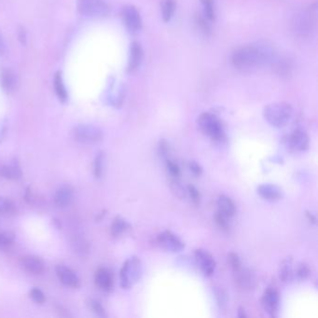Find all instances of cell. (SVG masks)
<instances>
[{"instance_id":"cell-27","label":"cell","mask_w":318,"mask_h":318,"mask_svg":"<svg viewBox=\"0 0 318 318\" xmlns=\"http://www.w3.org/2000/svg\"><path fill=\"white\" fill-rule=\"evenodd\" d=\"M15 240V235L11 232L0 233V249H6L12 245Z\"/></svg>"},{"instance_id":"cell-7","label":"cell","mask_w":318,"mask_h":318,"mask_svg":"<svg viewBox=\"0 0 318 318\" xmlns=\"http://www.w3.org/2000/svg\"><path fill=\"white\" fill-rule=\"evenodd\" d=\"M74 137L76 140L85 144L99 142L103 138V132L100 128L92 124H80L75 127Z\"/></svg>"},{"instance_id":"cell-24","label":"cell","mask_w":318,"mask_h":318,"mask_svg":"<svg viewBox=\"0 0 318 318\" xmlns=\"http://www.w3.org/2000/svg\"><path fill=\"white\" fill-rule=\"evenodd\" d=\"M130 228L129 224L127 223L125 219L120 217H117L114 219L112 225H111V235L114 237H119L123 235L126 231Z\"/></svg>"},{"instance_id":"cell-39","label":"cell","mask_w":318,"mask_h":318,"mask_svg":"<svg viewBox=\"0 0 318 318\" xmlns=\"http://www.w3.org/2000/svg\"><path fill=\"white\" fill-rule=\"evenodd\" d=\"M189 167H190L191 171L193 172L195 176H201V173H202V169H201V165L198 162L192 160L189 163Z\"/></svg>"},{"instance_id":"cell-26","label":"cell","mask_w":318,"mask_h":318,"mask_svg":"<svg viewBox=\"0 0 318 318\" xmlns=\"http://www.w3.org/2000/svg\"><path fill=\"white\" fill-rule=\"evenodd\" d=\"M176 8L175 0H164L162 4V18L165 22L171 20Z\"/></svg>"},{"instance_id":"cell-31","label":"cell","mask_w":318,"mask_h":318,"mask_svg":"<svg viewBox=\"0 0 318 318\" xmlns=\"http://www.w3.org/2000/svg\"><path fill=\"white\" fill-rule=\"evenodd\" d=\"M295 276H297V277L301 280L307 279L310 276V269L308 267V265L305 263H301L297 268Z\"/></svg>"},{"instance_id":"cell-16","label":"cell","mask_w":318,"mask_h":318,"mask_svg":"<svg viewBox=\"0 0 318 318\" xmlns=\"http://www.w3.org/2000/svg\"><path fill=\"white\" fill-rule=\"evenodd\" d=\"M94 281L96 285L104 291L111 290L113 286V277L108 269L97 270L94 276Z\"/></svg>"},{"instance_id":"cell-36","label":"cell","mask_w":318,"mask_h":318,"mask_svg":"<svg viewBox=\"0 0 318 318\" xmlns=\"http://www.w3.org/2000/svg\"><path fill=\"white\" fill-rule=\"evenodd\" d=\"M215 295H216V299H217L218 305L221 308L226 306L227 302H228V296H227L226 292L223 289L218 288V289H215Z\"/></svg>"},{"instance_id":"cell-8","label":"cell","mask_w":318,"mask_h":318,"mask_svg":"<svg viewBox=\"0 0 318 318\" xmlns=\"http://www.w3.org/2000/svg\"><path fill=\"white\" fill-rule=\"evenodd\" d=\"M157 243L162 249L173 253L182 251L185 247L183 241L170 231H164L160 233L157 236Z\"/></svg>"},{"instance_id":"cell-10","label":"cell","mask_w":318,"mask_h":318,"mask_svg":"<svg viewBox=\"0 0 318 318\" xmlns=\"http://www.w3.org/2000/svg\"><path fill=\"white\" fill-rule=\"evenodd\" d=\"M195 260L205 277L213 276L216 269V261L210 253L204 249H197L195 250Z\"/></svg>"},{"instance_id":"cell-6","label":"cell","mask_w":318,"mask_h":318,"mask_svg":"<svg viewBox=\"0 0 318 318\" xmlns=\"http://www.w3.org/2000/svg\"><path fill=\"white\" fill-rule=\"evenodd\" d=\"M77 7L80 13L86 16L104 17L109 15V6L104 0H78Z\"/></svg>"},{"instance_id":"cell-41","label":"cell","mask_w":318,"mask_h":318,"mask_svg":"<svg viewBox=\"0 0 318 318\" xmlns=\"http://www.w3.org/2000/svg\"><path fill=\"white\" fill-rule=\"evenodd\" d=\"M238 317L239 318H245L246 317V315H245V313H244V310H243V308H240L239 311H238Z\"/></svg>"},{"instance_id":"cell-42","label":"cell","mask_w":318,"mask_h":318,"mask_svg":"<svg viewBox=\"0 0 318 318\" xmlns=\"http://www.w3.org/2000/svg\"><path fill=\"white\" fill-rule=\"evenodd\" d=\"M0 50H1V46H0Z\"/></svg>"},{"instance_id":"cell-3","label":"cell","mask_w":318,"mask_h":318,"mask_svg":"<svg viewBox=\"0 0 318 318\" xmlns=\"http://www.w3.org/2000/svg\"><path fill=\"white\" fill-rule=\"evenodd\" d=\"M142 275L141 260L137 257H132L126 260L120 270V285L125 288H131L136 284Z\"/></svg>"},{"instance_id":"cell-28","label":"cell","mask_w":318,"mask_h":318,"mask_svg":"<svg viewBox=\"0 0 318 318\" xmlns=\"http://www.w3.org/2000/svg\"><path fill=\"white\" fill-rule=\"evenodd\" d=\"M104 163H105V154L103 151L97 153V156L94 160V176L97 178H100L104 171Z\"/></svg>"},{"instance_id":"cell-35","label":"cell","mask_w":318,"mask_h":318,"mask_svg":"<svg viewBox=\"0 0 318 318\" xmlns=\"http://www.w3.org/2000/svg\"><path fill=\"white\" fill-rule=\"evenodd\" d=\"M166 167H167L168 172L171 176H173L175 178H178L180 176L179 166L173 160H171V159L166 160Z\"/></svg>"},{"instance_id":"cell-20","label":"cell","mask_w":318,"mask_h":318,"mask_svg":"<svg viewBox=\"0 0 318 318\" xmlns=\"http://www.w3.org/2000/svg\"><path fill=\"white\" fill-rule=\"evenodd\" d=\"M235 276V282L242 289H251L253 287V277L251 273L245 269H239L238 271L234 272Z\"/></svg>"},{"instance_id":"cell-25","label":"cell","mask_w":318,"mask_h":318,"mask_svg":"<svg viewBox=\"0 0 318 318\" xmlns=\"http://www.w3.org/2000/svg\"><path fill=\"white\" fill-rule=\"evenodd\" d=\"M54 88H55V92H56L59 99L62 102H66L67 99V92L66 91L62 75L60 72L56 73V75L54 77Z\"/></svg>"},{"instance_id":"cell-9","label":"cell","mask_w":318,"mask_h":318,"mask_svg":"<svg viewBox=\"0 0 318 318\" xmlns=\"http://www.w3.org/2000/svg\"><path fill=\"white\" fill-rule=\"evenodd\" d=\"M262 306L264 311L272 318H277L279 304H280V297L276 288L270 287L262 297Z\"/></svg>"},{"instance_id":"cell-37","label":"cell","mask_w":318,"mask_h":318,"mask_svg":"<svg viewBox=\"0 0 318 318\" xmlns=\"http://www.w3.org/2000/svg\"><path fill=\"white\" fill-rule=\"evenodd\" d=\"M215 219H216V222H217V224H218L219 228H221L224 231H227L229 229V227H230L229 226V219H230V218H228L225 215L218 212L216 217H215Z\"/></svg>"},{"instance_id":"cell-38","label":"cell","mask_w":318,"mask_h":318,"mask_svg":"<svg viewBox=\"0 0 318 318\" xmlns=\"http://www.w3.org/2000/svg\"><path fill=\"white\" fill-rule=\"evenodd\" d=\"M188 193L190 194L192 200H193V202L195 204L200 203V201H201V194H200L199 191L194 186H193V185H189L188 186Z\"/></svg>"},{"instance_id":"cell-11","label":"cell","mask_w":318,"mask_h":318,"mask_svg":"<svg viewBox=\"0 0 318 318\" xmlns=\"http://www.w3.org/2000/svg\"><path fill=\"white\" fill-rule=\"evenodd\" d=\"M287 146L294 151H307L309 148V136L303 130H295L292 134L287 137Z\"/></svg>"},{"instance_id":"cell-19","label":"cell","mask_w":318,"mask_h":318,"mask_svg":"<svg viewBox=\"0 0 318 318\" xmlns=\"http://www.w3.org/2000/svg\"><path fill=\"white\" fill-rule=\"evenodd\" d=\"M218 212L225 215L228 218L234 217L235 214V204L233 200L228 197L226 195H220L218 197Z\"/></svg>"},{"instance_id":"cell-18","label":"cell","mask_w":318,"mask_h":318,"mask_svg":"<svg viewBox=\"0 0 318 318\" xmlns=\"http://www.w3.org/2000/svg\"><path fill=\"white\" fill-rule=\"evenodd\" d=\"M143 57L142 48L139 43L133 42L130 50V58L128 63V71L133 72L139 67Z\"/></svg>"},{"instance_id":"cell-29","label":"cell","mask_w":318,"mask_h":318,"mask_svg":"<svg viewBox=\"0 0 318 318\" xmlns=\"http://www.w3.org/2000/svg\"><path fill=\"white\" fill-rule=\"evenodd\" d=\"M201 3L204 8V14L207 19L214 20L215 19V10H214V5L213 0H201Z\"/></svg>"},{"instance_id":"cell-22","label":"cell","mask_w":318,"mask_h":318,"mask_svg":"<svg viewBox=\"0 0 318 318\" xmlns=\"http://www.w3.org/2000/svg\"><path fill=\"white\" fill-rule=\"evenodd\" d=\"M1 84L5 91L7 92H12L16 87V77L14 73L8 69H5L2 71L0 75Z\"/></svg>"},{"instance_id":"cell-34","label":"cell","mask_w":318,"mask_h":318,"mask_svg":"<svg viewBox=\"0 0 318 318\" xmlns=\"http://www.w3.org/2000/svg\"><path fill=\"white\" fill-rule=\"evenodd\" d=\"M30 298L33 300L34 302H37L39 304H42L46 301L44 293L40 289H39L37 287H34L33 289L30 291Z\"/></svg>"},{"instance_id":"cell-13","label":"cell","mask_w":318,"mask_h":318,"mask_svg":"<svg viewBox=\"0 0 318 318\" xmlns=\"http://www.w3.org/2000/svg\"><path fill=\"white\" fill-rule=\"evenodd\" d=\"M21 266L32 275H41L45 270L43 260L36 256H25L21 259Z\"/></svg>"},{"instance_id":"cell-30","label":"cell","mask_w":318,"mask_h":318,"mask_svg":"<svg viewBox=\"0 0 318 318\" xmlns=\"http://www.w3.org/2000/svg\"><path fill=\"white\" fill-rule=\"evenodd\" d=\"M228 262L231 265L234 272L238 271L239 269L242 268V263L241 260L239 259L238 255L236 253H230L228 256Z\"/></svg>"},{"instance_id":"cell-2","label":"cell","mask_w":318,"mask_h":318,"mask_svg":"<svg viewBox=\"0 0 318 318\" xmlns=\"http://www.w3.org/2000/svg\"><path fill=\"white\" fill-rule=\"evenodd\" d=\"M292 108L286 103H274L266 106L263 115L269 123L274 127L282 128L288 123L292 117Z\"/></svg>"},{"instance_id":"cell-14","label":"cell","mask_w":318,"mask_h":318,"mask_svg":"<svg viewBox=\"0 0 318 318\" xmlns=\"http://www.w3.org/2000/svg\"><path fill=\"white\" fill-rule=\"evenodd\" d=\"M55 271L59 280L64 285L70 287H78L80 285V280L71 269L67 268L65 265H58Z\"/></svg>"},{"instance_id":"cell-21","label":"cell","mask_w":318,"mask_h":318,"mask_svg":"<svg viewBox=\"0 0 318 318\" xmlns=\"http://www.w3.org/2000/svg\"><path fill=\"white\" fill-rule=\"evenodd\" d=\"M292 262H293L292 258L287 257L280 264L279 278L285 283H288L293 280L295 275H294L293 268H292Z\"/></svg>"},{"instance_id":"cell-40","label":"cell","mask_w":318,"mask_h":318,"mask_svg":"<svg viewBox=\"0 0 318 318\" xmlns=\"http://www.w3.org/2000/svg\"><path fill=\"white\" fill-rule=\"evenodd\" d=\"M306 215H307V217L309 218V220H310L311 222H312V223H314V224H316V222H317V218H316L315 214L307 212V214H306Z\"/></svg>"},{"instance_id":"cell-15","label":"cell","mask_w":318,"mask_h":318,"mask_svg":"<svg viewBox=\"0 0 318 318\" xmlns=\"http://www.w3.org/2000/svg\"><path fill=\"white\" fill-rule=\"evenodd\" d=\"M258 193L266 201H277L282 198V190L277 185H260L258 187Z\"/></svg>"},{"instance_id":"cell-32","label":"cell","mask_w":318,"mask_h":318,"mask_svg":"<svg viewBox=\"0 0 318 318\" xmlns=\"http://www.w3.org/2000/svg\"><path fill=\"white\" fill-rule=\"evenodd\" d=\"M13 207L14 205L12 201L8 200V198L0 196V214L9 213L13 210Z\"/></svg>"},{"instance_id":"cell-17","label":"cell","mask_w":318,"mask_h":318,"mask_svg":"<svg viewBox=\"0 0 318 318\" xmlns=\"http://www.w3.org/2000/svg\"><path fill=\"white\" fill-rule=\"evenodd\" d=\"M73 201V191L68 186H63L54 194V203L58 207L68 206Z\"/></svg>"},{"instance_id":"cell-12","label":"cell","mask_w":318,"mask_h":318,"mask_svg":"<svg viewBox=\"0 0 318 318\" xmlns=\"http://www.w3.org/2000/svg\"><path fill=\"white\" fill-rule=\"evenodd\" d=\"M122 19L127 28L133 32L140 30L142 26L141 17L134 6H126L122 9Z\"/></svg>"},{"instance_id":"cell-1","label":"cell","mask_w":318,"mask_h":318,"mask_svg":"<svg viewBox=\"0 0 318 318\" xmlns=\"http://www.w3.org/2000/svg\"><path fill=\"white\" fill-rule=\"evenodd\" d=\"M232 61L234 66L239 69H250L252 67L263 66L258 43L243 46L235 50L232 56Z\"/></svg>"},{"instance_id":"cell-23","label":"cell","mask_w":318,"mask_h":318,"mask_svg":"<svg viewBox=\"0 0 318 318\" xmlns=\"http://www.w3.org/2000/svg\"><path fill=\"white\" fill-rule=\"evenodd\" d=\"M21 176H22L21 169L15 164L0 165V176H3L10 180H16L19 179Z\"/></svg>"},{"instance_id":"cell-33","label":"cell","mask_w":318,"mask_h":318,"mask_svg":"<svg viewBox=\"0 0 318 318\" xmlns=\"http://www.w3.org/2000/svg\"><path fill=\"white\" fill-rule=\"evenodd\" d=\"M89 306H90V309L93 312V313H95L98 317H102V318H104V317H106L107 315H106V312H105V309L103 308V306L101 305L100 302H97V301H95V300H90V302H89Z\"/></svg>"},{"instance_id":"cell-5","label":"cell","mask_w":318,"mask_h":318,"mask_svg":"<svg viewBox=\"0 0 318 318\" xmlns=\"http://www.w3.org/2000/svg\"><path fill=\"white\" fill-rule=\"evenodd\" d=\"M291 29L299 37H307L314 30L315 18L312 12L307 10L298 11L291 19Z\"/></svg>"},{"instance_id":"cell-4","label":"cell","mask_w":318,"mask_h":318,"mask_svg":"<svg viewBox=\"0 0 318 318\" xmlns=\"http://www.w3.org/2000/svg\"><path fill=\"white\" fill-rule=\"evenodd\" d=\"M198 126L201 132L215 141H220L224 138V129L221 121L217 116L211 113H202L198 120Z\"/></svg>"}]
</instances>
